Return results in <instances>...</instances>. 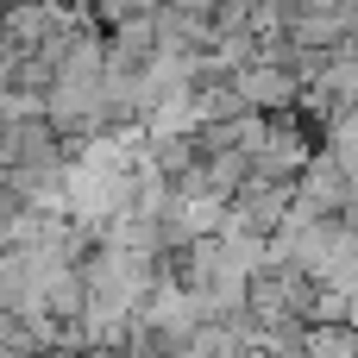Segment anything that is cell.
I'll use <instances>...</instances> for the list:
<instances>
[{
	"label": "cell",
	"mask_w": 358,
	"mask_h": 358,
	"mask_svg": "<svg viewBox=\"0 0 358 358\" xmlns=\"http://www.w3.org/2000/svg\"><path fill=\"white\" fill-rule=\"evenodd\" d=\"M315 302H321V283H315L302 264H264V271H252V283H245V315H252L264 334L308 327V321H315Z\"/></svg>",
	"instance_id": "obj_1"
},
{
	"label": "cell",
	"mask_w": 358,
	"mask_h": 358,
	"mask_svg": "<svg viewBox=\"0 0 358 358\" xmlns=\"http://www.w3.org/2000/svg\"><path fill=\"white\" fill-rule=\"evenodd\" d=\"M302 358H358V327L352 321H308Z\"/></svg>",
	"instance_id": "obj_3"
},
{
	"label": "cell",
	"mask_w": 358,
	"mask_h": 358,
	"mask_svg": "<svg viewBox=\"0 0 358 358\" xmlns=\"http://www.w3.org/2000/svg\"><path fill=\"white\" fill-rule=\"evenodd\" d=\"M233 82V94H239V107H252V113H296L302 107V76L289 69V63H245L239 76H227Z\"/></svg>",
	"instance_id": "obj_2"
},
{
	"label": "cell",
	"mask_w": 358,
	"mask_h": 358,
	"mask_svg": "<svg viewBox=\"0 0 358 358\" xmlns=\"http://www.w3.org/2000/svg\"><path fill=\"white\" fill-rule=\"evenodd\" d=\"M38 358H94V352H76V346H50V352H38Z\"/></svg>",
	"instance_id": "obj_4"
}]
</instances>
